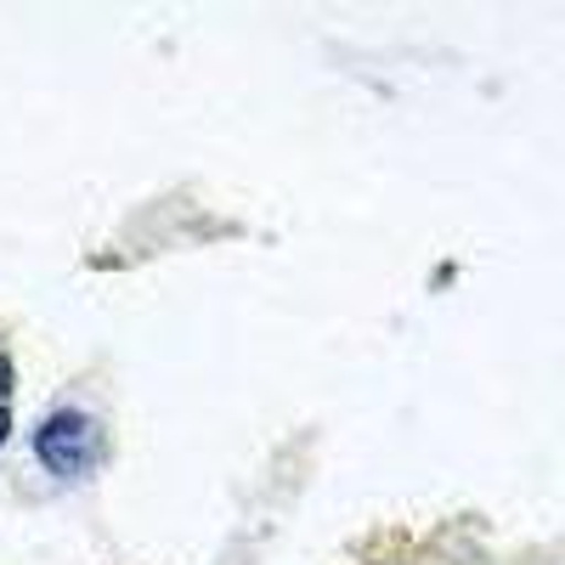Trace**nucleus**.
Wrapping results in <instances>:
<instances>
[{
    "mask_svg": "<svg viewBox=\"0 0 565 565\" xmlns=\"http://www.w3.org/2000/svg\"><path fill=\"white\" fill-rule=\"evenodd\" d=\"M34 458L52 469L57 481H79L90 463H97V424H90L79 407H63L52 413L34 430Z\"/></svg>",
    "mask_w": 565,
    "mask_h": 565,
    "instance_id": "obj_1",
    "label": "nucleus"
},
{
    "mask_svg": "<svg viewBox=\"0 0 565 565\" xmlns=\"http://www.w3.org/2000/svg\"><path fill=\"white\" fill-rule=\"evenodd\" d=\"M0 441H7V407H0Z\"/></svg>",
    "mask_w": 565,
    "mask_h": 565,
    "instance_id": "obj_2",
    "label": "nucleus"
}]
</instances>
